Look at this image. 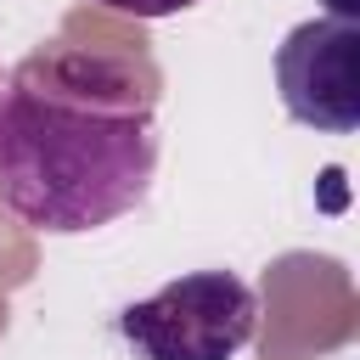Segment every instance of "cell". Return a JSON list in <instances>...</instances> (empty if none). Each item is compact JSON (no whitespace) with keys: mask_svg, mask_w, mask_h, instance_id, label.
I'll return each mask as SVG.
<instances>
[{"mask_svg":"<svg viewBox=\"0 0 360 360\" xmlns=\"http://www.w3.org/2000/svg\"><path fill=\"white\" fill-rule=\"evenodd\" d=\"M158 174V73L101 45H39L0 79V202L84 236L129 214Z\"/></svg>","mask_w":360,"mask_h":360,"instance_id":"1","label":"cell"},{"mask_svg":"<svg viewBox=\"0 0 360 360\" xmlns=\"http://www.w3.org/2000/svg\"><path fill=\"white\" fill-rule=\"evenodd\" d=\"M259 326V298L236 270H191L152 298L118 309V338L135 360H231Z\"/></svg>","mask_w":360,"mask_h":360,"instance_id":"2","label":"cell"},{"mask_svg":"<svg viewBox=\"0 0 360 360\" xmlns=\"http://www.w3.org/2000/svg\"><path fill=\"white\" fill-rule=\"evenodd\" d=\"M276 90L292 124L321 135L360 129V28L349 17L298 22L276 51Z\"/></svg>","mask_w":360,"mask_h":360,"instance_id":"3","label":"cell"},{"mask_svg":"<svg viewBox=\"0 0 360 360\" xmlns=\"http://www.w3.org/2000/svg\"><path fill=\"white\" fill-rule=\"evenodd\" d=\"M96 6H107V11H124V17H146V22H158V17L191 11L197 0H96Z\"/></svg>","mask_w":360,"mask_h":360,"instance_id":"4","label":"cell"},{"mask_svg":"<svg viewBox=\"0 0 360 360\" xmlns=\"http://www.w3.org/2000/svg\"><path fill=\"white\" fill-rule=\"evenodd\" d=\"M354 11H360V0H332V17H349L354 22Z\"/></svg>","mask_w":360,"mask_h":360,"instance_id":"5","label":"cell"}]
</instances>
